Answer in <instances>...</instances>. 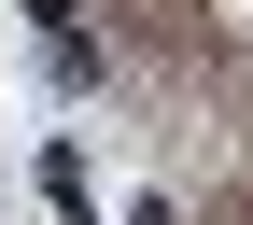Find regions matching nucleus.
Returning <instances> with one entry per match:
<instances>
[{"mask_svg":"<svg viewBox=\"0 0 253 225\" xmlns=\"http://www.w3.org/2000/svg\"><path fill=\"white\" fill-rule=\"evenodd\" d=\"M28 14H42V28H71V14H84V0H28Z\"/></svg>","mask_w":253,"mask_h":225,"instance_id":"nucleus-1","label":"nucleus"},{"mask_svg":"<svg viewBox=\"0 0 253 225\" xmlns=\"http://www.w3.org/2000/svg\"><path fill=\"white\" fill-rule=\"evenodd\" d=\"M141 225H169V211H141Z\"/></svg>","mask_w":253,"mask_h":225,"instance_id":"nucleus-2","label":"nucleus"}]
</instances>
